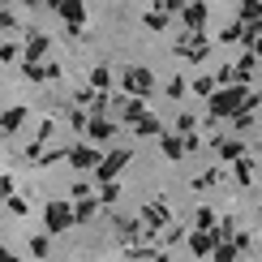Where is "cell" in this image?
Here are the masks:
<instances>
[{
    "mask_svg": "<svg viewBox=\"0 0 262 262\" xmlns=\"http://www.w3.org/2000/svg\"><path fill=\"white\" fill-rule=\"evenodd\" d=\"M60 13L69 17V21H82V17H86V9H82V0H60Z\"/></svg>",
    "mask_w": 262,
    "mask_h": 262,
    "instance_id": "2",
    "label": "cell"
},
{
    "mask_svg": "<svg viewBox=\"0 0 262 262\" xmlns=\"http://www.w3.org/2000/svg\"><path fill=\"white\" fill-rule=\"evenodd\" d=\"M43 52H48V39H43V35H30V56H43Z\"/></svg>",
    "mask_w": 262,
    "mask_h": 262,
    "instance_id": "3",
    "label": "cell"
},
{
    "mask_svg": "<svg viewBox=\"0 0 262 262\" xmlns=\"http://www.w3.org/2000/svg\"><path fill=\"white\" fill-rule=\"evenodd\" d=\"M125 86H129V91H146V86H150V73H146V69H129V73H125Z\"/></svg>",
    "mask_w": 262,
    "mask_h": 262,
    "instance_id": "1",
    "label": "cell"
}]
</instances>
